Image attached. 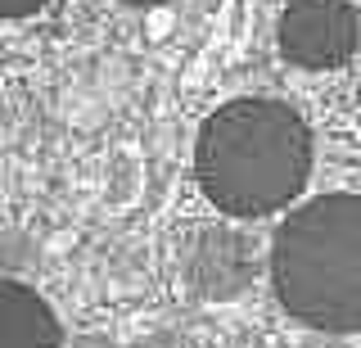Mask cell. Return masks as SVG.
Returning a JSON list of instances; mask_svg holds the SVG:
<instances>
[{"instance_id": "obj_1", "label": "cell", "mask_w": 361, "mask_h": 348, "mask_svg": "<svg viewBox=\"0 0 361 348\" xmlns=\"http://www.w3.org/2000/svg\"><path fill=\"white\" fill-rule=\"evenodd\" d=\"M195 172L203 195L231 217L289 208L312 176V131L285 100L244 95L199 127Z\"/></svg>"}, {"instance_id": "obj_2", "label": "cell", "mask_w": 361, "mask_h": 348, "mask_svg": "<svg viewBox=\"0 0 361 348\" xmlns=\"http://www.w3.org/2000/svg\"><path fill=\"white\" fill-rule=\"evenodd\" d=\"M271 285L312 330H361V195H321L271 240Z\"/></svg>"}, {"instance_id": "obj_3", "label": "cell", "mask_w": 361, "mask_h": 348, "mask_svg": "<svg viewBox=\"0 0 361 348\" xmlns=\"http://www.w3.org/2000/svg\"><path fill=\"white\" fill-rule=\"evenodd\" d=\"M280 54L298 68L325 73L348 64L361 46V14L348 0H289L276 28Z\"/></svg>"}, {"instance_id": "obj_4", "label": "cell", "mask_w": 361, "mask_h": 348, "mask_svg": "<svg viewBox=\"0 0 361 348\" xmlns=\"http://www.w3.org/2000/svg\"><path fill=\"white\" fill-rule=\"evenodd\" d=\"M185 276L195 285L199 299H235L248 289V280L257 276V258H253V240L231 227L203 231L190 244L185 258Z\"/></svg>"}, {"instance_id": "obj_5", "label": "cell", "mask_w": 361, "mask_h": 348, "mask_svg": "<svg viewBox=\"0 0 361 348\" xmlns=\"http://www.w3.org/2000/svg\"><path fill=\"white\" fill-rule=\"evenodd\" d=\"M0 348H63L54 308L18 280H0Z\"/></svg>"}, {"instance_id": "obj_6", "label": "cell", "mask_w": 361, "mask_h": 348, "mask_svg": "<svg viewBox=\"0 0 361 348\" xmlns=\"http://www.w3.org/2000/svg\"><path fill=\"white\" fill-rule=\"evenodd\" d=\"M45 5H50V0H0V18H32V14H41Z\"/></svg>"}, {"instance_id": "obj_7", "label": "cell", "mask_w": 361, "mask_h": 348, "mask_svg": "<svg viewBox=\"0 0 361 348\" xmlns=\"http://www.w3.org/2000/svg\"><path fill=\"white\" fill-rule=\"evenodd\" d=\"M122 5H135V9H154V5H167V0H122Z\"/></svg>"}]
</instances>
